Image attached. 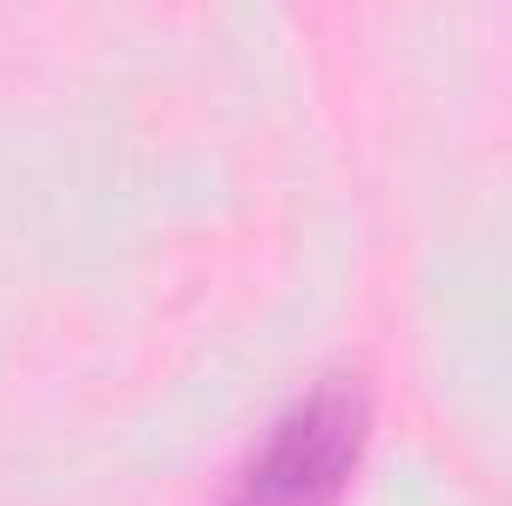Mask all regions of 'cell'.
Wrapping results in <instances>:
<instances>
[{"mask_svg":"<svg viewBox=\"0 0 512 506\" xmlns=\"http://www.w3.org/2000/svg\"><path fill=\"white\" fill-rule=\"evenodd\" d=\"M364 447H370L364 381L328 376L262 429L221 506H346Z\"/></svg>","mask_w":512,"mask_h":506,"instance_id":"cell-1","label":"cell"}]
</instances>
